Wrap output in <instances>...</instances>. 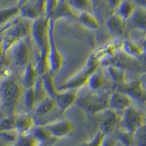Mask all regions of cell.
I'll list each match as a JSON object with an SVG mask.
<instances>
[{"mask_svg":"<svg viewBox=\"0 0 146 146\" xmlns=\"http://www.w3.org/2000/svg\"><path fill=\"white\" fill-rule=\"evenodd\" d=\"M5 53V49H4L3 45H2V41L0 40V58H2V56L4 55V53Z\"/></svg>","mask_w":146,"mask_h":146,"instance_id":"cell-30","label":"cell"},{"mask_svg":"<svg viewBox=\"0 0 146 146\" xmlns=\"http://www.w3.org/2000/svg\"><path fill=\"white\" fill-rule=\"evenodd\" d=\"M23 96L24 107L26 108L27 111H35L36 105H37V100H36L35 88L24 89V93H23Z\"/></svg>","mask_w":146,"mask_h":146,"instance_id":"cell-23","label":"cell"},{"mask_svg":"<svg viewBox=\"0 0 146 146\" xmlns=\"http://www.w3.org/2000/svg\"><path fill=\"white\" fill-rule=\"evenodd\" d=\"M131 30H139L146 33V10L137 7L134 15L126 21V26Z\"/></svg>","mask_w":146,"mask_h":146,"instance_id":"cell-12","label":"cell"},{"mask_svg":"<svg viewBox=\"0 0 146 146\" xmlns=\"http://www.w3.org/2000/svg\"><path fill=\"white\" fill-rule=\"evenodd\" d=\"M0 83H1V81H0Z\"/></svg>","mask_w":146,"mask_h":146,"instance_id":"cell-36","label":"cell"},{"mask_svg":"<svg viewBox=\"0 0 146 146\" xmlns=\"http://www.w3.org/2000/svg\"><path fill=\"white\" fill-rule=\"evenodd\" d=\"M94 1H96V2H98V1H100V0H94Z\"/></svg>","mask_w":146,"mask_h":146,"instance_id":"cell-34","label":"cell"},{"mask_svg":"<svg viewBox=\"0 0 146 146\" xmlns=\"http://www.w3.org/2000/svg\"><path fill=\"white\" fill-rule=\"evenodd\" d=\"M40 75L35 64L30 62L23 70L21 82L24 89L34 88Z\"/></svg>","mask_w":146,"mask_h":146,"instance_id":"cell-13","label":"cell"},{"mask_svg":"<svg viewBox=\"0 0 146 146\" xmlns=\"http://www.w3.org/2000/svg\"><path fill=\"white\" fill-rule=\"evenodd\" d=\"M20 16L23 18L32 20L33 21L40 18V17H42L33 1L21 7Z\"/></svg>","mask_w":146,"mask_h":146,"instance_id":"cell-20","label":"cell"},{"mask_svg":"<svg viewBox=\"0 0 146 146\" xmlns=\"http://www.w3.org/2000/svg\"><path fill=\"white\" fill-rule=\"evenodd\" d=\"M32 0H18V4H17V5L21 8V7L25 6L26 5L29 4V2H32Z\"/></svg>","mask_w":146,"mask_h":146,"instance_id":"cell-28","label":"cell"},{"mask_svg":"<svg viewBox=\"0 0 146 146\" xmlns=\"http://www.w3.org/2000/svg\"><path fill=\"white\" fill-rule=\"evenodd\" d=\"M0 105H2V94H1V90H0Z\"/></svg>","mask_w":146,"mask_h":146,"instance_id":"cell-32","label":"cell"},{"mask_svg":"<svg viewBox=\"0 0 146 146\" xmlns=\"http://www.w3.org/2000/svg\"><path fill=\"white\" fill-rule=\"evenodd\" d=\"M132 105V100L129 95L120 90H113L110 95V108L121 113Z\"/></svg>","mask_w":146,"mask_h":146,"instance_id":"cell-9","label":"cell"},{"mask_svg":"<svg viewBox=\"0 0 146 146\" xmlns=\"http://www.w3.org/2000/svg\"><path fill=\"white\" fill-rule=\"evenodd\" d=\"M110 93L101 94L91 91L78 96L76 105L88 114H99L110 108Z\"/></svg>","mask_w":146,"mask_h":146,"instance_id":"cell-2","label":"cell"},{"mask_svg":"<svg viewBox=\"0 0 146 146\" xmlns=\"http://www.w3.org/2000/svg\"><path fill=\"white\" fill-rule=\"evenodd\" d=\"M78 98V90H68V91H58L54 97L57 104L58 111L64 113L70 107L76 104Z\"/></svg>","mask_w":146,"mask_h":146,"instance_id":"cell-10","label":"cell"},{"mask_svg":"<svg viewBox=\"0 0 146 146\" xmlns=\"http://www.w3.org/2000/svg\"><path fill=\"white\" fill-rule=\"evenodd\" d=\"M145 117L146 118V110H145Z\"/></svg>","mask_w":146,"mask_h":146,"instance_id":"cell-33","label":"cell"},{"mask_svg":"<svg viewBox=\"0 0 146 146\" xmlns=\"http://www.w3.org/2000/svg\"><path fill=\"white\" fill-rule=\"evenodd\" d=\"M99 69V63L94 58H91L86 66L76 75L70 78L66 82L58 87V91L78 90L84 86H87L89 78Z\"/></svg>","mask_w":146,"mask_h":146,"instance_id":"cell-5","label":"cell"},{"mask_svg":"<svg viewBox=\"0 0 146 146\" xmlns=\"http://www.w3.org/2000/svg\"><path fill=\"white\" fill-rule=\"evenodd\" d=\"M72 129V125L69 121H61L49 126L50 132L55 135H64L70 132Z\"/></svg>","mask_w":146,"mask_h":146,"instance_id":"cell-24","label":"cell"},{"mask_svg":"<svg viewBox=\"0 0 146 146\" xmlns=\"http://www.w3.org/2000/svg\"><path fill=\"white\" fill-rule=\"evenodd\" d=\"M137 7H141L146 10V0H133Z\"/></svg>","mask_w":146,"mask_h":146,"instance_id":"cell-27","label":"cell"},{"mask_svg":"<svg viewBox=\"0 0 146 146\" xmlns=\"http://www.w3.org/2000/svg\"><path fill=\"white\" fill-rule=\"evenodd\" d=\"M136 9L137 5L133 0H123L115 13L127 21L134 15Z\"/></svg>","mask_w":146,"mask_h":146,"instance_id":"cell-17","label":"cell"},{"mask_svg":"<svg viewBox=\"0 0 146 146\" xmlns=\"http://www.w3.org/2000/svg\"><path fill=\"white\" fill-rule=\"evenodd\" d=\"M123 51L131 57H140L144 56L141 45L131 40H126L122 44Z\"/></svg>","mask_w":146,"mask_h":146,"instance_id":"cell-18","label":"cell"},{"mask_svg":"<svg viewBox=\"0 0 146 146\" xmlns=\"http://www.w3.org/2000/svg\"><path fill=\"white\" fill-rule=\"evenodd\" d=\"M0 90L2 105L9 111H13L24 93V88L21 83L15 79H7L1 82Z\"/></svg>","mask_w":146,"mask_h":146,"instance_id":"cell-3","label":"cell"},{"mask_svg":"<svg viewBox=\"0 0 146 146\" xmlns=\"http://www.w3.org/2000/svg\"><path fill=\"white\" fill-rule=\"evenodd\" d=\"M68 3L77 14L90 12L94 7L93 0H68Z\"/></svg>","mask_w":146,"mask_h":146,"instance_id":"cell-22","label":"cell"},{"mask_svg":"<svg viewBox=\"0 0 146 146\" xmlns=\"http://www.w3.org/2000/svg\"><path fill=\"white\" fill-rule=\"evenodd\" d=\"M34 122L33 118L29 115H23L16 118L15 120V126L20 129H27L32 126Z\"/></svg>","mask_w":146,"mask_h":146,"instance_id":"cell-25","label":"cell"},{"mask_svg":"<svg viewBox=\"0 0 146 146\" xmlns=\"http://www.w3.org/2000/svg\"><path fill=\"white\" fill-rule=\"evenodd\" d=\"M49 18L45 16L34 21L31 26V35L36 45V68L40 75L49 72L48 64V39Z\"/></svg>","mask_w":146,"mask_h":146,"instance_id":"cell-1","label":"cell"},{"mask_svg":"<svg viewBox=\"0 0 146 146\" xmlns=\"http://www.w3.org/2000/svg\"><path fill=\"white\" fill-rule=\"evenodd\" d=\"M107 71H108V75H110V78L112 80L114 86L113 90L116 89L118 86H121L122 84L126 83V74H125L124 70L119 67V66H110L107 67Z\"/></svg>","mask_w":146,"mask_h":146,"instance_id":"cell-16","label":"cell"},{"mask_svg":"<svg viewBox=\"0 0 146 146\" xmlns=\"http://www.w3.org/2000/svg\"><path fill=\"white\" fill-rule=\"evenodd\" d=\"M21 8L18 5L0 10V27L5 25L18 15H20Z\"/></svg>","mask_w":146,"mask_h":146,"instance_id":"cell-21","label":"cell"},{"mask_svg":"<svg viewBox=\"0 0 146 146\" xmlns=\"http://www.w3.org/2000/svg\"><path fill=\"white\" fill-rule=\"evenodd\" d=\"M56 21L53 18H49V39H48V64L49 72L53 75L62 70L64 64V57L58 48L55 34Z\"/></svg>","mask_w":146,"mask_h":146,"instance_id":"cell-4","label":"cell"},{"mask_svg":"<svg viewBox=\"0 0 146 146\" xmlns=\"http://www.w3.org/2000/svg\"><path fill=\"white\" fill-rule=\"evenodd\" d=\"M77 19L85 28L92 31H96L100 29V23L95 15L91 12H83L78 14Z\"/></svg>","mask_w":146,"mask_h":146,"instance_id":"cell-15","label":"cell"},{"mask_svg":"<svg viewBox=\"0 0 146 146\" xmlns=\"http://www.w3.org/2000/svg\"><path fill=\"white\" fill-rule=\"evenodd\" d=\"M93 1H94V0H93Z\"/></svg>","mask_w":146,"mask_h":146,"instance_id":"cell-35","label":"cell"},{"mask_svg":"<svg viewBox=\"0 0 146 146\" xmlns=\"http://www.w3.org/2000/svg\"><path fill=\"white\" fill-rule=\"evenodd\" d=\"M12 56L14 63L19 67L25 68L30 63L31 47L26 39L18 41L12 48Z\"/></svg>","mask_w":146,"mask_h":146,"instance_id":"cell-6","label":"cell"},{"mask_svg":"<svg viewBox=\"0 0 146 146\" xmlns=\"http://www.w3.org/2000/svg\"><path fill=\"white\" fill-rule=\"evenodd\" d=\"M145 118V114L142 110L132 105L125 110L121 116L122 123L129 130H135L141 127Z\"/></svg>","mask_w":146,"mask_h":146,"instance_id":"cell-7","label":"cell"},{"mask_svg":"<svg viewBox=\"0 0 146 146\" xmlns=\"http://www.w3.org/2000/svg\"><path fill=\"white\" fill-rule=\"evenodd\" d=\"M123 1V0H108V6L111 10L115 11Z\"/></svg>","mask_w":146,"mask_h":146,"instance_id":"cell-26","label":"cell"},{"mask_svg":"<svg viewBox=\"0 0 146 146\" xmlns=\"http://www.w3.org/2000/svg\"><path fill=\"white\" fill-rule=\"evenodd\" d=\"M105 75L103 72L99 68L90 76L87 86L91 91H98L105 85Z\"/></svg>","mask_w":146,"mask_h":146,"instance_id":"cell-19","label":"cell"},{"mask_svg":"<svg viewBox=\"0 0 146 146\" xmlns=\"http://www.w3.org/2000/svg\"><path fill=\"white\" fill-rule=\"evenodd\" d=\"M106 26L109 32L115 36H122L124 35L126 30V21L114 13L108 18Z\"/></svg>","mask_w":146,"mask_h":146,"instance_id":"cell-11","label":"cell"},{"mask_svg":"<svg viewBox=\"0 0 146 146\" xmlns=\"http://www.w3.org/2000/svg\"><path fill=\"white\" fill-rule=\"evenodd\" d=\"M139 80L140 81V83H141L143 87L144 88V89L146 91V73L143 74Z\"/></svg>","mask_w":146,"mask_h":146,"instance_id":"cell-29","label":"cell"},{"mask_svg":"<svg viewBox=\"0 0 146 146\" xmlns=\"http://www.w3.org/2000/svg\"><path fill=\"white\" fill-rule=\"evenodd\" d=\"M142 46V48H143V53H144V55H146V38H145L144 40H143L142 43L140 44Z\"/></svg>","mask_w":146,"mask_h":146,"instance_id":"cell-31","label":"cell"},{"mask_svg":"<svg viewBox=\"0 0 146 146\" xmlns=\"http://www.w3.org/2000/svg\"><path fill=\"white\" fill-rule=\"evenodd\" d=\"M123 91L129 95L132 100L138 102L141 104L146 103V91L142 86L139 80H134L131 82H126L116 89Z\"/></svg>","mask_w":146,"mask_h":146,"instance_id":"cell-8","label":"cell"},{"mask_svg":"<svg viewBox=\"0 0 146 146\" xmlns=\"http://www.w3.org/2000/svg\"><path fill=\"white\" fill-rule=\"evenodd\" d=\"M57 110H58L54 99L48 96L36 105L35 113L36 116H44L56 111Z\"/></svg>","mask_w":146,"mask_h":146,"instance_id":"cell-14","label":"cell"}]
</instances>
